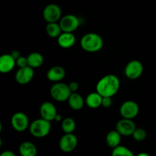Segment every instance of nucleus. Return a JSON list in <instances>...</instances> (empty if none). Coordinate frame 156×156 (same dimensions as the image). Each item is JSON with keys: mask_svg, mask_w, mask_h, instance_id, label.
Segmentation results:
<instances>
[{"mask_svg": "<svg viewBox=\"0 0 156 156\" xmlns=\"http://www.w3.org/2000/svg\"><path fill=\"white\" fill-rule=\"evenodd\" d=\"M120 82L117 76L113 74L103 76L96 85V91L103 98H112L118 92Z\"/></svg>", "mask_w": 156, "mask_h": 156, "instance_id": "obj_1", "label": "nucleus"}, {"mask_svg": "<svg viewBox=\"0 0 156 156\" xmlns=\"http://www.w3.org/2000/svg\"><path fill=\"white\" fill-rule=\"evenodd\" d=\"M82 50L88 53H96L103 48V38L96 33H88L83 35L80 41Z\"/></svg>", "mask_w": 156, "mask_h": 156, "instance_id": "obj_2", "label": "nucleus"}, {"mask_svg": "<svg viewBox=\"0 0 156 156\" xmlns=\"http://www.w3.org/2000/svg\"><path fill=\"white\" fill-rule=\"evenodd\" d=\"M51 129V123L50 121L40 118L34 120L30 123L29 131L33 136L36 138H44L49 135Z\"/></svg>", "mask_w": 156, "mask_h": 156, "instance_id": "obj_3", "label": "nucleus"}, {"mask_svg": "<svg viewBox=\"0 0 156 156\" xmlns=\"http://www.w3.org/2000/svg\"><path fill=\"white\" fill-rule=\"evenodd\" d=\"M50 93L52 98L59 102L68 101L72 94V91H70L69 85H66L63 82H57L52 85Z\"/></svg>", "mask_w": 156, "mask_h": 156, "instance_id": "obj_4", "label": "nucleus"}, {"mask_svg": "<svg viewBox=\"0 0 156 156\" xmlns=\"http://www.w3.org/2000/svg\"><path fill=\"white\" fill-rule=\"evenodd\" d=\"M140 112V107L133 101H126L120 108V114L122 118L133 120L136 118Z\"/></svg>", "mask_w": 156, "mask_h": 156, "instance_id": "obj_5", "label": "nucleus"}, {"mask_svg": "<svg viewBox=\"0 0 156 156\" xmlns=\"http://www.w3.org/2000/svg\"><path fill=\"white\" fill-rule=\"evenodd\" d=\"M143 73V65L140 60L133 59L126 64L125 66L124 73L127 79L136 80L142 76Z\"/></svg>", "mask_w": 156, "mask_h": 156, "instance_id": "obj_6", "label": "nucleus"}, {"mask_svg": "<svg viewBox=\"0 0 156 156\" xmlns=\"http://www.w3.org/2000/svg\"><path fill=\"white\" fill-rule=\"evenodd\" d=\"M43 18L47 23H56L62 18L61 8L56 4H49L43 11Z\"/></svg>", "mask_w": 156, "mask_h": 156, "instance_id": "obj_7", "label": "nucleus"}, {"mask_svg": "<svg viewBox=\"0 0 156 156\" xmlns=\"http://www.w3.org/2000/svg\"><path fill=\"white\" fill-rule=\"evenodd\" d=\"M62 32L66 33H73L79 27L80 21L78 17L74 15H66L62 17L59 22Z\"/></svg>", "mask_w": 156, "mask_h": 156, "instance_id": "obj_8", "label": "nucleus"}, {"mask_svg": "<svg viewBox=\"0 0 156 156\" xmlns=\"http://www.w3.org/2000/svg\"><path fill=\"white\" fill-rule=\"evenodd\" d=\"M12 128L17 132H24L29 129L30 123L27 116L23 112H17L12 115L11 119Z\"/></svg>", "mask_w": 156, "mask_h": 156, "instance_id": "obj_9", "label": "nucleus"}, {"mask_svg": "<svg viewBox=\"0 0 156 156\" xmlns=\"http://www.w3.org/2000/svg\"><path fill=\"white\" fill-rule=\"evenodd\" d=\"M78 139L73 133H65L60 138L59 142V147L62 152L69 153L73 152L77 147Z\"/></svg>", "mask_w": 156, "mask_h": 156, "instance_id": "obj_10", "label": "nucleus"}, {"mask_svg": "<svg viewBox=\"0 0 156 156\" xmlns=\"http://www.w3.org/2000/svg\"><path fill=\"white\" fill-rule=\"evenodd\" d=\"M136 129V126L133 120L122 118L116 124L115 129L122 136H133Z\"/></svg>", "mask_w": 156, "mask_h": 156, "instance_id": "obj_11", "label": "nucleus"}, {"mask_svg": "<svg viewBox=\"0 0 156 156\" xmlns=\"http://www.w3.org/2000/svg\"><path fill=\"white\" fill-rule=\"evenodd\" d=\"M34 76V69L30 66H26L17 70L15 75V79L17 83L19 85H27L33 79Z\"/></svg>", "mask_w": 156, "mask_h": 156, "instance_id": "obj_12", "label": "nucleus"}, {"mask_svg": "<svg viewBox=\"0 0 156 156\" xmlns=\"http://www.w3.org/2000/svg\"><path fill=\"white\" fill-rule=\"evenodd\" d=\"M40 114L42 119L47 121H53L55 120L58 113L56 108L52 102L45 101L41 105L40 108Z\"/></svg>", "mask_w": 156, "mask_h": 156, "instance_id": "obj_13", "label": "nucleus"}, {"mask_svg": "<svg viewBox=\"0 0 156 156\" xmlns=\"http://www.w3.org/2000/svg\"><path fill=\"white\" fill-rule=\"evenodd\" d=\"M66 70L63 67L60 66H52L47 73V79L50 82H61V81L65 78Z\"/></svg>", "mask_w": 156, "mask_h": 156, "instance_id": "obj_14", "label": "nucleus"}, {"mask_svg": "<svg viewBox=\"0 0 156 156\" xmlns=\"http://www.w3.org/2000/svg\"><path fill=\"white\" fill-rule=\"evenodd\" d=\"M16 66V60L11 54H3L0 56V72L3 74L10 73Z\"/></svg>", "mask_w": 156, "mask_h": 156, "instance_id": "obj_15", "label": "nucleus"}, {"mask_svg": "<svg viewBox=\"0 0 156 156\" xmlns=\"http://www.w3.org/2000/svg\"><path fill=\"white\" fill-rule=\"evenodd\" d=\"M76 42V36L73 33L62 32L60 36L57 38V43L60 47L63 49L71 48Z\"/></svg>", "mask_w": 156, "mask_h": 156, "instance_id": "obj_16", "label": "nucleus"}, {"mask_svg": "<svg viewBox=\"0 0 156 156\" xmlns=\"http://www.w3.org/2000/svg\"><path fill=\"white\" fill-rule=\"evenodd\" d=\"M67 101L70 108L74 111H80L85 104V101L84 100L83 97L77 92L72 93Z\"/></svg>", "mask_w": 156, "mask_h": 156, "instance_id": "obj_17", "label": "nucleus"}, {"mask_svg": "<svg viewBox=\"0 0 156 156\" xmlns=\"http://www.w3.org/2000/svg\"><path fill=\"white\" fill-rule=\"evenodd\" d=\"M19 154L21 156H37V149L31 142H23L19 146Z\"/></svg>", "mask_w": 156, "mask_h": 156, "instance_id": "obj_18", "label": "nucleus"}, {"mask_svg": "<svg viewBox=\"0 0 156 156\" xmlns=\"http://www.w3.org/2000/svg\"><path fill=\"white\" fill-rule=\"evenodd\" d=\"M102 97L101 94H99L97 91L95 92H91L85 98V104L87 106L91 109H96L99 107L101 106L102 104Z\"/></svg>", "mask_w": 156, "mask_h": 156, "instance_id": "obj_19", "label": "nucleus"}, {"mask_svg": "<svg viewBox=\"0 0 156 156\" xmlns=\"http://www.w3.org/2000/svg\"><path fill=\"white\" fill-rule=\"evenodd\" d=\"M121 136H122L116 129L110 131L106 136V143L108 147L114 149L120 146Z\"/></svg>", "mask_w": 156, "mask_h": 156, "instance_id": "obj_20", "label": "nucleus"}, {"mask_svg": "<svg viewBox=\"0 0 156 156\" xmlns=\"http://www.w3.org/2000/svg\"><path fill=\"white\" fill-rule=\"evenodd\" d=\"M28 66L32 69L40 68L44 64V56L38 52H33L27 56Z\"/></svg>", "mask_w": 156, "mask_h": 156, "instance_id": "obj_21", "label": "nucleus"}, {"mask_svg": "<svg viewBox=\"0 0 156 156\" xmlns=\"http://www.w3.org/2000/svg\"><path fill=\"white\" fill-rule=\"evenodd\" d=\"M46 32L50 37L58 38L62 33V30L59 23H47L46 26Z\"/></svg>", "mask_w": 156, "mask_h": 156, "instance_id": "obj_22", "label": "nucleus"}, {"mask_svg": "<svg viewBox=\"0 0 156 156\" xmlns=\"http://www.w3.org/2000/svg\"><path fill=\"white\" fill-rule=\"evenodd\" d=\"M76 127V123L74 119L67 117L62 120L61 128L65 133H73Z\"/></svg>", "mask_w": 156, "mask_h": 156, "instance_id": "obj_23", "label": "nucleus"}, {"mask_svg": "<svg viewBox=\"0 0 156 156\" xmlns=\"http://www.w3.org/2000/svg\"><path fill=\"white\" fill-rule=\"evenodd\" d=\"M111 156H136L133 152L123 146H119L112 150Z\"/></svg>", "mask_w": 156, "mask_h": 156, "instance_id": "obj_24", "label": "nucleus"}, {"mask_svg": "<svg viewBox=\"0 0 156 156\" xmlns=\"http://www.w3.org/2000/svg\"><path fill=\"white\" fill-rule=\"evenodd\" d=\"M132 136L136 141L143 142L147 137V132L143 128H136Z\"/></svg>", "mask_w": 156, "mask_h": 156, "instance_id": "obj_25", "label": "nucleus"}, {"mask_svg": "<svg viewBox=\"0 0 156 156\" xmlns=\"http://www.w3.org/2000/svg\"><path fill=\"white\" fill-rule=\"evenodd\" d=\"M16 66L18 67V69L24 68V67L28 66L27 57H24V56H21V57L18 58V59L16 60Z\"/></svg>", "mask_w": 156, "mask_h": 156, "instance_id": "obj_26", "label": "nucleus"}, {"mask_svg": "<svg viewBox=\"0 0 156 156\" xmlns=\"http://www.w3.org/2000/svg\"><path fill=\"white\" fill-rule=\"evenodd\" d=\"M113 104V101H112V98H108V97H105L103 98L102 99V104L101 106L104 107L105 108H109L112 106Z\"/></svg>", "mask_w": 156, "mask_h": 156, "instance_id": "obj_27", "label": "nucleus"}, {"mask_svg": "<svg viewBox=\"0 0 156 156\" xmlns=\"http://www.w3.org/2000/svg\"><path fill=\"white\" fill-rule=\"evenodd\" d=\"M69 89L72 93H76L79 90V85L77 82H71L69 84Z\"/></svg>", "mask_w": 156, "mask_h": 156, "instance_id": "obj_28", "label": "nucleus"}, {"mask_svg": "<svg viewBox=\"0 0 156 156\" xmlns=\"http://www.w3.org/2000/svg\"><path fill=\"white\" fill-rule=\"evenodd\" d=\"M10 54L12 55V56L15 59V60H17L18 58L21 57V54H20V52L18 51V50H13V51H12Z\"/></svg>", "mask_w": 156, "mask_h": 156, "instance_id": "obj_29", "label": "nucleus"}, {"mask_svg": "<svg viewBox=\"0 0 156 156\" xmlns=\"http://www.w3.org/2000/svg\"><path fill=\"white\" fill-rule=\"evenodd\" d=\"M0 156H16V155H15L13 152H12V151L7 150L2 152Z\"/></svg>", "mask_w": 156, "mask_h": 156, "instance_id": "obj_30", "label": "nucleus"}, {"mask_svg": "<svg viewBox=\"0 0 156 156\" xmlns=\"http://www.w3.org/2000/svg\"><path fill=\"white\" fill-rule=\"evenodd\" d=\"M55 120H56V121H57V122L62 121V117H61V115H59V114H57V116L56 117V119H55Z\"/></svg>", "mask_w": 156, "mask_h": 156, "instance_id": "obj_31", "label": "nucleus"}, {"mask_svg": "<svg viewBox=\"0 0 156 156\" xmlns=\"http://www.w3.org/2000/svg\"><path fill=\"white\" fill-rule=\"evenodd\" d=\"M136 156H150L148 153H146V152H140L139 153L138 155H136Z\"/></svg>", "mask_w": 156, "mask_h": 156, "instance_id": "obj_32", "label": "nucleus"}]
</instances>
